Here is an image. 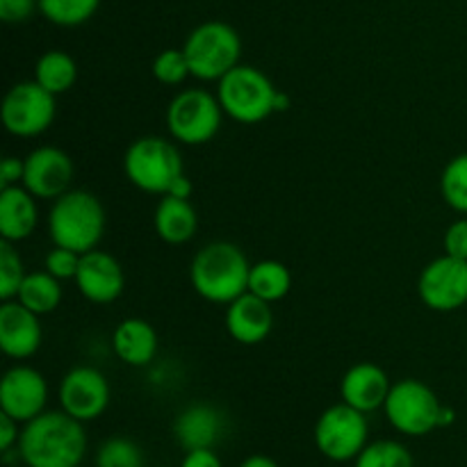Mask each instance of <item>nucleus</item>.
Returning <instances> with one entry per match:
<instances>
[{
  "label": "nucleus",
  "mask_w": 467,
  "mask_h": 467,
  "mask_svg": "<svg viewBox=\"0 0 467 467\" xmlns=\"http://www.w3.org/2000/svg\"><path fill=\"white\" fill-rule=\"evenodd\" d=\"M181 467H223L214 450H192L187 451Z\"/></svg>",
  "instance_id": "e433bc0d"
},
{
  "label": "nucleus",
  "mask_w": 467,
  "mask_h": 467,
  "mask_svg": "<svg viewBox=\"0 0 467 467\" xmlns=\"http://www.w3.org/2000/svg\"><path fill=\"white\" fill-rule=\"evenodd\" d=\"M23 171H26V160L12 158V155L5 158L0 164V190L23 182Z\"/></svg>",
  "instance_id": "c9c22d12"
},
{
  "label": "nucleus",
  "mask_w": 467,
  "mask_h": 467,
  "mask_svg": "<svg viewBox=\"0 0 467 467\" xmlns=\"http://www.w3.org/2000/svg\"><path fill=\"white\" fill-rule=\"evenodd\" d=\"M290 108V96L285 91H276V100H274V112H285Z\"/></svg>",
  "instance_id": "ea45409f"
},
{
  "label": "nucleus",
  "mask_w": 467,
  "mask_h": 467,
  "mask_svg": "<svg viewBox=\"0 0 467 467\" xmlns=\"http://www.w3.org/2000/svg\"><path fill=\"white\" fill-rule=\"evenodd\" d=\"M18 424L21 422H16L12 415L0 410V451H3V454H7V451H12L14 447H18V438H21V429H18Z\"/></svg>",
  "instance_id": "f704fd0d"
},
{
  "label": "nucleus",
  "mask_w": 467,
  "mask_h": 467,
  "mask_svg": "<svg viewBox=\"0 0 467 467\" xmlns=\"http://www.w3.org/2000/svg\"><path fill=\"white\" fill-rule=\"evenodd\" d=\"M26 276V265H23L18 251L14 249V242H0V299H16Z\"/></svg>",
  "instance_id": "c85d7f7f"
},
{
  "label": "nucleus",
  "mask_w": 467,
  "mask_h": 467,
  "mask_svg": "<svg viewBox=\"0 0 467 467\" xmlns=\"http://www.w3.org/2000/svg\"><path fill=\"white\" fill-rule=\"evenodd\" d=\"M199 231V214L190 199L162 196L155 208V233L167 244H185Z\"/></svg>",
  "instance_id": "4be33fe9"
},
{
  "label": "nucleus",
  "mask_w": 467,
  "mask_h": 467,
  "mask_svg": "<svg viewBox=\"0 0 467 467\" xmlns=\"http://www.w3.org/2000/svg\"><path fill=\"white\" fill-rule=\"evenodd\" d=\"M16 450L30 467H78L85 459L87 433L80 420L64 410H44L23 424Z\"/></svg>",
  "instance_id": "f257e3e1"
},
{
  "label": "nucleus",
  "mask_w": 467,
  "mask_h": 467,
  "mask_svg": "<svg viewBox=\"0 0 467 467\" xmlns=\"http://www.w3.org/2000/svg\"><path fill=\"white\" fill-rule=\"evenodd\" d=\"M276 87L260 68L237 64L219 80L217 99L223 112L240 123H260L274 114Z\"/></svg>",
  "instance_id": "423d86ee"
},
{
  "label": "nucleus",
  "mask_w": 467,
  "mask_h": 467,
  "mask_svg": "<svg viewBox=\"0 0 467 467\" xmlns=\"http://www.w3.org/2000/svg\"><path fill=\"white\" fill-rule=\"evenodd\" d=\"M59 404L64 413L80 422L100 418L109 406V383L100 369L82 365L67 372L59 383Z\"/></svg>",
  "instance_id": "f8f14e48"
},
{
  "label": "nucleus",
  "mask_w": 467,
  "mask_h": 467,
  "mask_svg": "<svg viewBox=\"0 0 467 467\" xmlns=\"http://www.w3.org/2000/svg\"><path fill=\"white\" fill-rule=\"evenodd\" d=\"M390 379L386 369L374 363H358L340 381V397L345 404L354 406L360 413H372L386 406L388 395H390Z\"/></svg>",
  "instance_id": "a211bd4d"
},
{
  "label": "nucleus",
  "mask_w": 467,
  "mask_h": 467,
  "mask_svg": "<svg viewBox=\"0 0 467 467\" xmlns=\"http://www.w3.org/2000/svg\"><path fill=\"white\" fill-rule=\"evenodd\" d=\"M354 467H413V456L401 442L377 441L368 442Z\"/></svg>",
  "instance_id": "bb28decb"
},
{
  "label": "nucleus",
  "mask_w": 467,
  "mask_h": 467,
  "mask_svg": "<svg viewBox=\"0 0 467 467\" xmlns=\"http://www.w3.org/2000/svg\"><path fill=\"white\" fill-rule=\"evenodd\" d=\"M35 80L50 94H67L78 80V64L64 50H48L36 59Z\"/></svg>",
  "instance_id": "5701e85b"
},
{
  "label": "nucleus",
  "mask_w": 467,
  "mask_h": 467,
  "mask_svg": "<svg viewBox=\"0 0 467 467\" xmlns=\"http://www.w3.org/2000/svg\"><path fill=\"white\" fill-rule=\"evenodd\" d=\"M418 295L436 313H454L467 304V260L442 255L422 269Z\"/></svg>",
  "instance_id": "9b49d317"
},
{
  "label": "nucleus",
  "mask_w": 467,
  "mask_h": 467,
  "mask_svg": "<svg viewBox=\"0 0 467 467\" xmlns=\"http://www.w3.org/2000/svg\"><path fill=\"white\" fill-rule=\"evenodd\" d=\"M21 467H30V465H26V463H23V465H21Z\"/></svg>",
  "instance_id": "79ce46f5"
},
{
  "label": "nucleus",
  "mask_w": 467,
  "mask_h": 467,
  "mask_svg": "<svg viewBox=\"0 0 467 467\" xmlns=\"http://www.w3.org/2000/svg\"><path fill=\"white\" fill-rule=\"evenodd\" d=\"M292 290V274L278 260H263V263L251 265L249 274V292H254L260 299L276 304L285 299L287 292Z\"/></svg>",
  "instance_id": "b1692460"
},
{
  "label": "nucleus",
  "mask_w": 467,
  "mask_h": 467,
  "mask_svg": "<svg viewBox=\"0 0 467 467\" xmlns=\"http://www.w3.org/2000/svg\"><path fill=\"white\" fill-rule=\"evenodd\" d=\"M100 0H39V12L46 21L59 27H76L99 12Z\"/></svg>",
  "instance_id": "a878e982"
},
{
  "label": "nucleus",
  "mask_w": 467,
  "mask_h": 467,
  "mask_svg": "<svg viewBox=\"0 0 467 467\" xmlns=\"http://www.w3.org/2000/svg\"><path fill=\"white\" fill-rule=\"evenodd\" d=\"M128 181L149 194H167L173 182L185 173L182 155L173 141L149 135L132 141L123 158Z\"/></svg>",
  "instance_id": "39448f33"
},
{
  "label": "nucleus",
  "mask_w": 467,
  "mask_h": 467,
  "mask_svg": "<svg viewBox=\"0 0 467 467\" xmlns=\"http://www.w3.org/2000/svg\"><path fill=\"white\" fill-rule=\"evenodd\" d=\"M3 126L14 137H36L50 128L55 119V94L36 80L14 85L3 100Z\"/></svg>",
  "instance_id": "9d476101"
},
{
  "label": "nucleus",
  "mask_w": 467,
  "mask_h": 467,
  "mask_svg": "<svg viewBox=\"0 0 467 467\" xmlns=\"http://www.w3.org/2000/svg\"><path fill=\"white\" fill-rule=\"evenodd\" d=\"M192 192H194V185H192L190 178H187L185 173H182V176L178 178L176 182H173L171 190H169L164 196H176V199H190Z\"/></svg>",
  "instance_id": "4c0bfd02"
},
{
  "label": "nucleus",
  "mask_w": 467,
  "mask_h": 467,
  "mask_svg": "<svg viewBox=\"0 0 467 467\" xmlns=\"http://www.w3.org/2000/svg\"><path fill=\"white\" fill-rule=\"evenodd\" d=\"M112 349L130 368H146L158 354V333L146 319L128 317L114 328Z\"/></svg>",
  "instance_id": "412c9836"
},
{
  "label": "nucleus",
  "mask_w": 467,
  "mask_h": 467,
  "mask_svg": "<svg viewBox=\"0 0 467 467\" xmlns=\"http://www.w3.org/2000/svg\"><path fill=\"white\" fill-rule=\"evenodd\" d=\"M192 76L199 80H222L240 64V32L223 21H205L190 32L182 46Z\"/></svg>",
  "instance_id": "20e7f679"
},
{
  "label": "nucleus",
  "mask_w": 467,
  "mask_h": 467,
  "mask_svg": "<svg viewBox=\"0 0 467 467\" xmlns=\"http://www.w3.org/2000/svg\"><path fill=\"white\" fill-rule=\"evenodd\" d=\"M369 427L365 413L356 410L349 404H336L319 415L315 424V445L336 463L358 459L360 451L368 447Z\"/></svg>",
  "instance_id": "1a4fd4ad"
},
{
  "label": "nucleus",
  "mask_w": 467,
  "mask_h": 467,
  "mask_svg": "<svg viewBox=\"0 0 467 467\" xmlns=\"http://www.w3.org/2000/svg\"><path fill=\"white\" fill-rule=\"evenodd\" d=\"M48 383L44 374L27 365L7 369L0 383V410L12 415L16 422L26 424L46 410Z\"/></svg>",
  "instance_id": "4468645a"
},
{
  "label": "nucleus",
  "mask_w": 467,
  "mask_h": 467,
  "mask_svg": "<svg viewBox=\"0 0 467 467\" xmlns=\"http://www.w3.org/2000/svg\"><path fill=\"white\" fill-rule=\"evenodd\" d=\"M251 265L244 251L231 242H210L194 255L192 287L210 304H231L249 292Z\"/></svg>",
  "instance_id": "f03ea898"
},
{
  "label": "nucleus",
  "mask_w": 467,
  "mask_h": 467,
  "mask_svg": "<svg viewBox=\"0 0 467 467\" xmlns=\"http://www.w3.org/2000/svg\"><path fill=\"white\" fill-rule=\"evenodd\" d=\"M96 467H144V454L130 438H109L99 447Z\"/></svg>",
  "instance_id": "c756f323"
},
{
  "label": "nucleus",
  "mask_w": 467,
  "mask_h": 467,
  "mask_svg": "<svg viewBox=\"0 0 467 467\" xmlns=\"http://www.w3.org/2000/svg\"><path fill=\"white\" fill-rule=\"evenodd\" d=\"M441 190L451 210L467 214V153L456 155L447 162L441 178Z\"/></svg>",
  "instance_id": "cd10ccee"
},
{
  "label": "nucleus",
  "mask_w": 467,
  "mask_h": 467,
  "mask_svg": "<svg viewBox=\"0 0 467 467\" xmlns=\"http://www.w3.org/2000/svg\"><path fill=\"white\" fill-rule=\"evenodd\" d=\"M78 267H80V254L64 246H55L48 255H46V272L53 274L59 281L67 278H76Z\"/></svg>",
  "instance_id": "2f4dec72"
},
{
  "label": "nucleus",
  "mask_w": 467,
  "mask_h": 467,
  "mask_svg": "<svg viewBox=\"0 0 467 467\" xmlns=\"http://www.w3.org/2000/svg\"><path fill=\"white\" fill-rule=\"evenodd\" d=\"M226 420L219 409L210 404H192L181 410L173 422V436L182 450H214L223 436Z\"/></svg>",
  "instance_id": "6ab92c4d"
},
{
  "label": "nucleus",
  "mask_w": 467,
  "mask_h": 467,
  "mask_svg": "<svg viewBox=\"0 0 467 467\" xmlns=\"http://www.w3.org/2000/svg\"><path fill=\"white\" fill-rule=\"evenodd\" d=\"M39 223L36 196L26 187L14 185L0 192V233L7 242H23L35 233Z\"/></svg>",
  "instance_id": "aec40b11"
},
{
  "label": "nucleus",
  "mask_w": 467,
  "mask_h": 467,
  "mask_svg": "<svg viewBox=\"0 0 467 467\" xmlns=\"http://www.w3.org/2000/svg\"><path fill=\"white\" fill-rule=\"evenodd\" d=\"M274 304L260 299L254 292H244L228 304L226 328L231 337L240 345H260L267 340L274 328Z\"/></svg>",
  "instance_id": "f3484780"
},
{
  "label": "nucleus",
  "mask_w": 467,
  "mask_h": 467,
  "mask_svg": "<svg viewBox=\"0 0 467 467\" xmlns=\"http://www.w3.org/2000/svg\"><path fill=\"white\" fill-rule=\"evenodd\" d=\"M76 167L71 155L55 146H41L26 158L23 187L32 196L44 201H55L71 190Z\"/></svg>",
  "instance_id": "ddd939ff"
},
{
  "label": "nucleus",
  "mask_w": 467,
  "mask_h": 467,
  "mask_svg": "<svg viewBox=\"0 0 467 467\" xmlns=\"http://www.w3.org/2000/svg\"><path fill=\"white\" fill-rule=\"evenodd\" d=\"M388 422L400 433L410 438L427 436L441 429L442 404L436 392L418 379H404L390 388L386 406Z\"/></svg>",
  "instance_id": "0eeeda50"
},
{
  "label": "nucleus",
  "mask_w": 467,
  "mask_h": 467,
  "mask_svg": "<svg viewBox=\"0 0 467 467\" xmlns=\"http://www.w3.org/2000/svg\"><path fill=\"white\" fill-rule=\"evenodd\" d=\"M48 233L55 246L87 254L99 246L105 233L103 203L91 192L68 190L55 199L48 213Z\"/></svg>",
  "instance_id": "7ed1b4c3"
},
{
  "label": "nucleus",
  "mask_w": 467,
  "mask_h": 467,
  "mask_svg": "<svg viewBox=\"0 0 467 467\" xmlns=\"http://www.w3.org/2000/svg\"><path fill=\"white\" fill-rule=\"evenodd\" d=\"M39 315L32 313L30 308L18 299L3 301L0 306V347L9 358H30L41 347Z\"/></svg>",
  "instance_id": "dca6fc26"
},
{
  "label": "nucleus",
  "mask_w": 467,
  "mask_h": 467,
  "mask_svg": "<svg viewBox=\"0 0 467 467\" xmlns=\"http://www.w3.org/2000/svg\"><path fill=\"white\" fill-rule=\"evenodd\" d=\"M240 467H281V465H278L274 459H269V456L254 454V456H249V459L242 461Z\"/></svg>",
  "instance_id": "58836bf2"
},
{
  "label": "nucleus",
  "mask_w": 467,
  "mask_h": 467,
  "mask_svg": "<svg viewBox=\"0 0 467 467\" xmlns=\"http://www.w3.org/2000/svg\"><path fill=\"white\" fill-rule=\"evenodd\" d=\"M153 76L155 80L162 82V85H182V82L192 76L190 64H187L182 48L162 50L153 62Z\"/></svg>",
  "instance_id": "7c9ffc66"
},
{
  "label": "nucleus",
  "mask_w": 467,
  "mask_h": 467,
  "mask_svg": "<svg viewBox=\"0 0 467 467\" xmlns=\"http://www.w3.org/2000/svg\"><path fill=\"white\" fill-rule=\"evenodd\" d=\"M73 281L87 301L103 306L121 296L126 287V274L114 255L94 249L80 255V267Z\"/></svg>",
  "instance_id": "2eb2a0df"
},
{
  "label": "nucleus",
  "mask_w": 467,
  "mask_h": 467,
  "mask_svg": "<svg viewBox=\"0 0 467 467\" xmlns=\"http://www.w3.org/2000/svg\"><path fill=\"white\" fill-rule=\"evenodd\" d=\"M456 420V413L450 409V406H442V415H441V427H450L451 422Z\"/></svg>",
  "instance_id": "a19ab883"
},
{
  "label": "nucleus",
  "mask_w": 467,
  "mask_h": 467,
  "mask_svg": "<svg viewBox=\"0 0 467 467\" xmlns=\"http://www.w3.org/2000/svg\"><path fill=\"white\" fill-rule=\"evenodd\" d=\"M445 254L467 260V219H456L445 233Z\"/></svg>",
  "instance_id": "72a5a7b5"
},
{
  "label": "nucleus",
  "mask_w": 467,
  "mask_h": 467,
  "mask_svg": "<svg viewBox=\"0 0 467 467\" xmlns=\"http://www.w3.org/2000/svg\"><path fill=\"white\" fill-rule=\"evenodd\" d=\"M18 301L36 315H48L62 304V285L50 272H32L18 290Z\"/></svg>",
  "instance_id": "393cba45"
},
{
  "label": "nucleus",
  "mask_w": 467,
  "mask_h": 467,
  "mask_svg": "<svg viewBox=\"0 0 467 467\" xmlns=\"http://www.w3.org/2000/svg\"><path fill=\"white\" fill-rule=\"evenodd\" d=\"M39 9V0H0V18L5 23H23Z\"/></svg>",
  "instance_id": "473e14b6"
},
{
  "label": "nucleus",
  "mask_w": 467,
  "mask_h": 467,
  "mask_svg": "<svg viewBox=\"0 0 467 467\" xmlns=\"http://www.w3.org/2000/svg\"><path fill=\"white\" fill-rule=\"evenodd\" d=\"M78 467H82V465H78Z\"/></svg>",
  "instance_id": "37998d69"
},
{
  "label": "nucleus",
  "mask_w": 467,
  "mask_h": 467,
  "mask_svg": "<svg viewBox=\"0 0 467 467\" xmlns=\"http://www.w3.org/2000/svg\"><path fill=\"white\" fill-rule=\"evenodd\" d=\"M223 108L205 89H182L167 108V126L176 141L187 146L208 144L222 128Z\"/></svg>",
  "instance_id": "6e6552de"
}]
</instances>
